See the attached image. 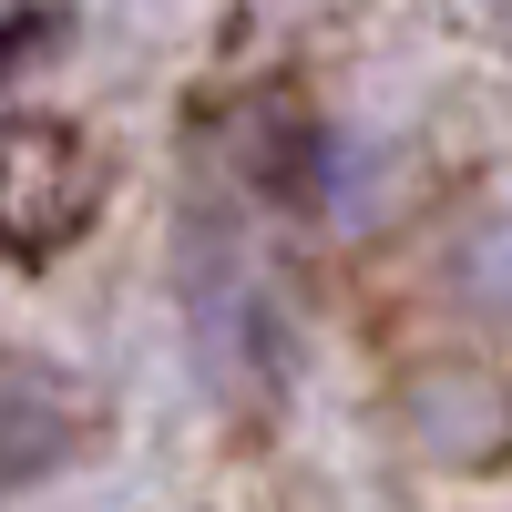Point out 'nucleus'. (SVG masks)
<instances>
[{
	"instance_id": "f257e3e1",
	"label": "nucleus",
	"mask_w": 512,
	"mask_h": 512,
	"mask_svg": "<svg viewBox=\"0 0 512 512\" xmlns=\"http://www.w3.org/2000/svg\"><path fill=\"white\" fill-rule=\"evenodd\" d=\"M103 216V154L72 123H11L0 134V246L11 256H62Z\"/></svg>"
},
{
	"instance_id": "f03ea898",
	"label": "nucleus",
	"mask_w": 512,
	"mask_h": 512,
	"mask_svg": "<svg viewBox=\"0 0 512 512\" xmlns=\"http://www.w3.org/2000/svg\"><path fill=\"white\" fill-rule=\"evenodd\" d=\"M400 420H410V441L431 451V461H451V472H492V461L512 451V390H502L482 359H431V369H410Z\"/></svg>"
},
{
	"instance_id": "7ed1b4c3",
	"label": "nucleus",
	"mask_w": 512,
	"mask_h": 512,
	"mask_svg": "<svg viewBox=\"0 0 512 512\" xmlns=\"http://www.w3.org/2000/svg\"><path fill=\"white\" fill-rule=\"evenodd\" d=\"M82 431H93V410H82V390H72L62 369L0 359V492H11V482H41L52 461H72Z\"/></svg>"
}]
</instances>
